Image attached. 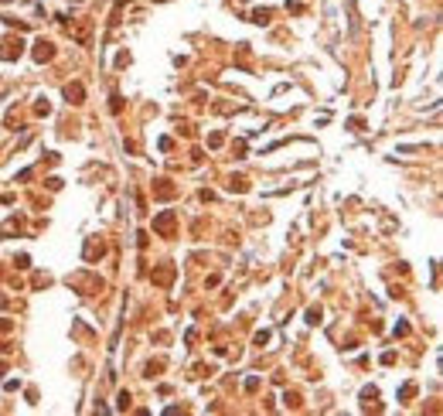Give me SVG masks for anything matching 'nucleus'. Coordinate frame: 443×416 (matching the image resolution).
I'll list each match as a JSON object with an SVG mask.
<instances>
[{
	"instance_id": "1",
	"label": "nucleus",
	"mask_w": 443,
	"mask_h": 416,
	"mask_svg": "<svg viewBox=\"0 0 443 416\" xmlns=\"http://www.w3.org/2000/svg\"><path fill=\"white\" fill-rule=\"evenodd\" d=\"M34 58H38V62H48V58H51V44H48V41H38V48H34Z\"/></svg>"
},
{
	"instance_id": "2",
	"label": "nucleus",
	"mask_w": 443,
	"mask_h": 416,
	"mask_svg": "<svg viewBox=\"0 0 443 416\" xmlns=\"http://www.w3.org/2000/svg\"><path fill=\"white\" fill-rule=\"evenodd\" d=\"M154 228H157V232H171V228H174V215H160V218L154 222Z\"/></svg>"
},
{
	"instance_id": "3",
	"label": "nucleus",
	"mask_w": 443,
	"mask_h": 416,
	"mask_svg": "<svg viewBox=\"0 0 443 416\" xmlns=\"http://www.w3.org/2000/svg\"><path fill=\"white\" fill-rule=\"evenodd\" d=\"M65 96H68V99H82V86H68V89H65Z\"/></svg>"
}]
</instances>
